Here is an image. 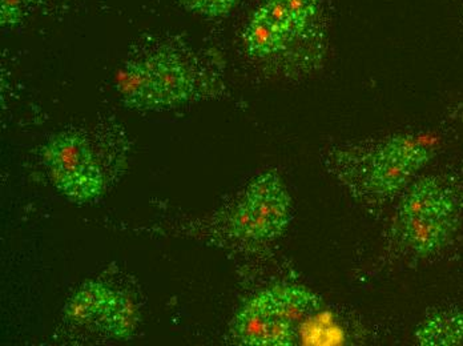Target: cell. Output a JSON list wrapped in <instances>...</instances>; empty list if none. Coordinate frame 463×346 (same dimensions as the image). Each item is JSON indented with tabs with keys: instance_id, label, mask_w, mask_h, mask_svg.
<instances>
[{
	"instance_id": "cell-1",
	"label": "cell",
	"mask_w": 463,
	"mask_h": 346,
	"mask_svg": "<svg viewBox=\"0 0 463 346\" xmlns=\"http://www.w3.org/2000/svg\"><path fill=\"white\" fill-rule=\"evenodd\" d=\"M321 308V298L304 286H273L247 301L232 323V336L242 345H295L301 326Z\"/></svg>"
},
{
	"instance_id": "cell-2",
	"label": "cell",
	"mask_w": 463,
	"mask_h": 346,
	"mask_svg": "<svg viewBox=\"0 0 463 346\" xmlns=\"http://www.w3.org/2000/svg\"><path fill=\"white\" fill-rule=\"evenodd\" d=\"M430 157L431 149L422 140L400 135L349 156V167L341 171V177L361 199L383 201L397 193Z\"/></svg>"
},
{
	"instance_id": "cell-3",
	"label": "cell",
	"mask_w": 463,
	"mask_h": 346,
	"mask_svg": "<svg viewBox=\"0 0 463 346\" xmlns=\"http://www.w3.org/2000/svg\"><path fill=\"white\" fill-rule=\"evenodd\" d=\"M457 224L453 193L434 177L411 188L398 212V235L411 252L429 256L448 243Z\"/></svg>"
},
{
	"instance_id": "cell-4",
	"label": "cell",
	"mask_w": 463,
	"mask_h": 346,
	"mask_svg": "<svg viewBox=\"0 0 463 346\" xmlns=\"http://www.w3.org/2000/svg\"><path fill=\"white\" fill-rule=\"evenodd\" d=\"M290 210L292 200L281 177L272 171L260 174L232 216V232L242 240H275L287 229Z\"/></svg>"
},
{
	"instance_id": "cell-5",
	"label": "cell",
	"mask_w": 463,
	"mask_h": 346,
	"mask_svg": "<svg viewBox=\"0 0 463 346\" xmlns=\"http://www.w3.org/2000/svg\"><path fill=\"white\" fill-rule=\"evenodd\" d=\"M43 159L55 187L76 202L92 201L103 192V174L89 142L75 131L48 140Z\"/></svg>"
},
{
	"instance_id": "cell-6",
	"label": "cell",
	"mask_w": 463,
	"mask_h": 346,
	"mask_svg": "<svg viewBox=\"0 0 463 346\" xmlns=\"http://www.w3.org/2000/svg\"><path fill=\"white\" fill-rule=\"evenodd\" d=\"M256 13L272 30L279 53L289 49L293 42L317 36L320 16L317 0H267Z\"/></svg>"
},
{
	"instance_id": "cell-7",
	"label": "cell",
	"mask_w": 463,
	"mask_h": 346,
	"mask_svg": "<svg viewBox=\"0 0 463 346\" xmlns=\"http://www.w3.org/2000/svg\"><path fill=\"white\" fill-rule=\"evenodd\" d=\"M154 75L159 108L184 103L194 92V79L174 53L159 52L146 59Z\"/></svg>"
},
{
	"instance_id": "cell-8",
	"label": "cell",
	"mask_w": 463,
	"mask_h": 346,
	"mask_svg": "<svg viewBox=\"0 0 463 346\" xmlns=\"http://www.w3.org/2000/svg\"><path fill=\"white\" fill-rule=\"evenodd\" d=\"M120 295L100 283H90L71 298L66 306V316L79 325L100 326L106 331L107 323L114 313Z\"/></svg>"
},
{
	"instance_id": "cell-9",
	"label": "cell",
	"mask_w": 463,
	"mask_h": 346,
	"mask_svg": "<svg viewBox=\"0 0 463 346\" xmlns=\"http://www.w3.org/2000/svg\"><path fill=\"white\" fill-rule=\"evenodd\" d=\"M116 89L128 108L137 111L159 108L154 75L146 59L127 63L118 72Z\"/></svg>"
},
{
	"instance_id": "cell-10",
	"label": "cell",
	"mask_w": 463,
	"mask_h": 346,
	"mask_svg": "<svg viewBox=\"0 0 463 346\" xmlns=\"http://www.w3.org/2000/svg\"><path fill=\"white\" fill-rule=\"evenodd\" d=\"M420 345H457L463 341V313L443 312L434 314L417 329Z\"/></svg>"
},
{
	"instance_id": "cell-11",
	"label": "cell",
	"mask_w": 463,
	"mask_h": 346,
	"mask_svg": "<svg viewBox=\"0 0 463 346\" xmlns=\"http://www.w3.org/2000/svg\"><path fill=\"white\" fill-rule=\"evenodd\" d=\"M185 10L204 18L213 19L227 15L239 0H179Z\"/></svg>"
},
{
	"instance_id": "cell-12",
	"label": "cell",
	"mask_w": 463,
	"mask_h": 346,
	"mask_svg": "<svg viewBox=\"0 0 463 346\" xmlns=\"http://www.w3.org/2000/svg\"><path fill=\"white\" fill-rule=\"evenodd\" d=\"M38 0H0V22L3 27H13L24 21L27 11Z\"/></svg>"
}]
</instances>
